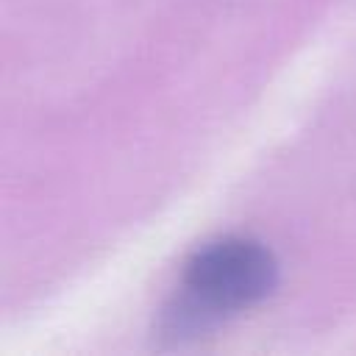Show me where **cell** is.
<instances>
[{
	"label": "cell",
	"instance_id": "6da1fadb",
	"mask_svg": "<svg viewBox=\"0 0 356 356\" xmlns=\"http://www.w3.org/2000/svg\"><path fill=\"white\" fill-rule=\"evenodd\" d=\"M278 286L275 253L253 236H220L184 264L181 295L167 312L172 334L203 331L264 303Z\"/></svg>",
	"mask_w": 356,
	"mask_h": 356
}]
</instances>
